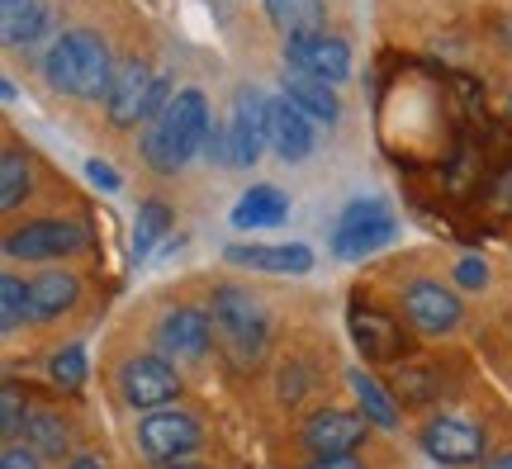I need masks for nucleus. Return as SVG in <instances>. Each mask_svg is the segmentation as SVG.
<instances>
[{"mask_svg": "<svg viewBox=\"0 0 512 469\" xmlns=\"http://www.w3.org/2000/svg\"><path fill=\"white\" fill-rule=\"evenodd\" d=\"M422 451L441 465H475L484 455V432L465 417H432L422 427Z\"/></svg>", "mask_w": 512, "mask_h": 469, "instance_id": "nucleus-14", "label": "nucleus"}, {"mask_svg": "<svg viewBox=\"0 0 512 469\" xmlns=\"http://www.w3.org/2000/svg\"><path fill=\"white\" fill-rule=\"evenodd\" d=\"M351 389H356V398H361V413H366L375 427H384V432H394V427H399V408H394V398L384 394L366 370H351Z\"/></svg>", "mask_w": 512, "mask_h": 469, "instance_id": "nucleus-27", "label": "nucleus"}, {"mask_svg": "<svg viewBox=\"0 0 512 469\" xmlns=\"http://www.w3.org/2000/svg\"><path fill=\"white\" fill-rule=\"evenodd\" d=\"M285 62H290L294 72H309L318 81H328V86L351 76V48H347V38H337V34L294 38V43H285Z\"/></svg>", "mask_w": 512, "mask_h": 469, "instance_id": "nucleus-13", "label": "nucleus"}, {"mask_svg": "<svg viewBox=\"0 0 512 469\" xmlns=\"http://www.w3.org/2000/svg\"><path fill=\"white\" fill-rule=\"evenodd\" d=\"M119 394H124L128 408L157 413L162 403H171V398L181 394V375H176V365L166 361V356H133L119 370Z\"/></svg>", "mask_w": 512, "mask_h": 469, "instance_id": "nucleus-8", "label": "nucleus"}, {"mask_svg": "<svg viewBox=\"0 0 512 469\" xmlns=\"http://www.w3.org/2000/svg\"><path fill=\"white\" fill-rule=\"evenodd\" d=\"M508 114H512V95H508Z\"/></svg>", "mask_w": 512, "mask_h": 469, "instance_id": "nucleus-39", "label": "nucleus"}, {"mask_svg": "<svg viewBox=\"0 0 512 469\" xmlns=\"http://www.w3.org/2000/svg\"><path fill=\"white\" fill-rule=\"evenodd\" d=\"M456 280L465 289H484V285H489V266H484V261H475V256H465V261L456 266Z\"/></svg>", "mask_w": 512, "mask_h": 469, "instance_id": "nucleus-31", "label": "nucleus"}, {"mask_svg": "<svg viewBox=\"0 0 512 469\" xmlns=\"http://www.w3.org/2000/svg\"><path fill=\"white\" fill-rule=\"evenodd\" d=\"M0 469H43V455H34L29 446H5Z\"/></svg>", "mask_w": 512, "mask_h": 469, "instance_id": "nucleus-32", "label": "nucleus"}, {"mask_svg": "<svg viewBox=\"0 0 512 469\" xmlns=\"http://www.w3.org/2000/svg\"><path fill=\"white\" fill-rule=\"evenodd\" d=\"M285 214H290L285 190H275V185H256V190H247V195L238 199V209H233V228H275Z\"/></svg>", "mask_w": 512, "mask_h": 469, "instance_id": "nucleus-21", "label": "nucleus"}, {"mask_svg": "<svg viewBox=\"0 0 512 469\" xmlns=\"http://www.w3.org/2000/svg\"><path fill=\"white\" fill-rule=\"evenodd\" d=\"M91 247V228L76 218H38L5 237L10 261H53V256H76Z\"/></svg>", "mask_w": 512, "mask_h": 469, "instance_id": "nucleus-5", "label": "nucleus"}, {"mask_svg": "<svg viewBox=\"0 0 512 469\" xmlns=\"http://www.w3.org/2000/svg\"><path fill=\"white\" fill-rule=\"evenodd\" d=\"M166 228H171V209H166L162 199H147L143 209H138V228H133V256L143 261V256L166 237Z\"/></svg>", "mask_w": 512, "mask_h": 469, "instance_id": "nucleus-28", "label": "nucleus"}, {"mask_svg": "<svg viewBox=\"0 0 512 469\" xmlns=\"http://www.w3.org/2000/svg\"><path fill=\"white\" fill-rule=\"evenodd\" d=\"M24 323H34V299H29V285L19 275H0V332L15 337Z\"/></svg>", "mask_w": 512, "mask_h": 469, "instance_id": "nucleus-26", "label": "nucleus"}, {"mask_svg": "<svg viewBox=\"0 0 512 469\" xmlns=\"http://www.w3.org/2000/svg\"><path fill=\"white\" fill-rule=\"evenodd\" d=\"M494 204H498V209H508V214H512V162H508V166H503V171H498V176H494Z\"/></svg>", "mask_w": 512, "mask_h": 469, "instance_id": "nucleus-33", "label": "nucleus"}, {"mask_svg": "<svg viewBox=\"0 0 512 469\" xmlns=\"http://www.w3.org/2000/svg\"><path fill=\"white\" fill-rule=\"evenodd\" d=\"M304 469H361V460H356V455H318V460Z\"/></svg>", "mask_w": 512, "mask_h": 469, "instance_id": "nucleus-35", "label": "nucleus"}, {"mask_svg": "<svg viewBox=\"0 0 512 469\" xmlns=\"http://www.w3.org/2000/svg\"><path fill=\"white\" fill-rule=\"evenodd\" d=\"M403 318L418 327L422 337H446L460 323V299L441 280H413L403 289Z\"/></svg>", "mask_w": 512, "mask_h": 469, "instance_id": "nucleus-11", "label": "nucleus"}, {"mask_svg": "<svg viewBox=\"0 0 512 469\" xmlns=\"http://www.w3.org/2000/svg\"><path fill=\"white\" fill-rule=\"evenodd\" d=\"M209 138H214V119H209V100H204V91H176V100H171V109H166L157 124L147 128L143 138V157L162 176H176L195 152H204L209 147Z\"/></svg>", "mask_w": 512, "mask_h": 469, "instance_id": "nucleus-1", "label": "nucleus"}, {"mask_svg": "<svg viewBox=\"0 0 512 469\" xmlns=\"http://www.w3.org/2000/svg\"><path fill=\"white\" fill-rule=\"evenodd\" d=\"M399 237V223L389 218L380 199H361V204H351L347 214L337 218V233H332V252L342 256V261H356V256L366 252H380Z\"/></svg>", "mask_w": 512, "mask_h": 469, "instance_id": "nucleus-6", "label": "nucleus"}, {"mask_svg": "<svg viewBox=\"0 0 512 469\" xmlns=\"http://www.w3.org/2000/svg\"><path fill=\"white\" fill-rule=\"evenodd\" d=\"M48 375H53V384L62 394H76V389L86 384V346H62V351H53Z\"/></svg>", "mask_w": 512, "mask_h": 469, "instance_id": "nucleus-29", "label": "nucleus"}, {"mask_svg": "<svg viewBox=\"0 0 512 469\" xmlns=\"http://www.w3.org/2000/svg\"><path fill=\"white\" fill-rule=\"evenodd\" d=\"M209 342H214V318L200 313V308H171L157 327V351H162L171 365H195L209 356Z\"/></svg>", "mask_w": 512, "mask_h": 469, "instance_id": "nucleus-9", "label": "nucleus"}, {"mask_svg": "<svg viewBox=\"0 0 512 469\" xmlns=\"http://www.w3.org/2000/svg\"><path fill=\"white\" fill-rule=\"evenodd\" d=\"M370 417L366 413H342V408H318V413L304 422L299 441L309 446L313 455H351L361 441H366Z\"/></svg>", "mask_w": 512, "mask_h": 469, "instance_id": "nucleus-12", "label": "nucleus"}, {"mask_svg": "<svg viewBox=\"0 0 512 469\" xmlns=\"http://www.w3.org/2000/svg\"><path fill=\"white\" fill-rule=\"evenodd\" d=\"M280 86H285V100H290L294 109H304L309 119H323V124H332V119H337V95H332L328 81H318V76H309V72H294V67H285Z\"/></svg>", "mask_w": 512, "mask_h": 469, "instance_id": "nucleus-20", "label": "nucleus"}, {"mask_svg": "<svg viewBox=\"0 0 512 469\" xmlns=\"http://www.w3.org/2000/svg\"><path fill=\"white\" fill-rule=\"evenodd\" d=\"M152 91H157V76L143 57H128L124 67L114 72V86L105 95V114L114 128H138L152 109Z\"/></svg>", "mask_w": 512, "mask_h": 469, "instance_id": "nucleus-10", "label": "nucleus"}, {"mask_svg": "<svg viewBox=\"0 0 512 469\" xmlns=\"http://www.w3.org/2000/svg\"><path fill=\"white\" fill-rule=\"evenodd\" d=\"M24 446L43 460H62L72 451V427L62 422V413H48V408H34L29 427H24Z\"/></svg>", "mask_w": 512, "mask_h": 469, "instance_id": "nucleus-23", "label": "nucleus"}, {"mask_svg": "<svg viewBox=\"0 0 512 469\" xmlns=\"http://www.w3.org/2000/svg\"><path fill=\"white\" fill-rule=\"evenodd\" d=\"M479 469H512V451L498 455V460H489V465H479Z\"/></svg>", "mask_w": 512, "mask_h": 469, "instance_id": "nucleus-37", "label": "nucleus"}, {"mask_svg": "<svg viewBox=\"0 0 512 469\" xmlns=\"http://www.w3.org/2000/svg\"><path fill=\"white\" fill-rule=\"evenodd\" d=\"M43 76L48 86L76 100H105L114 86V67H110V48L105 38L91 29H67L62 38H53V48L43 57Z\"/></svg>", "mask_w": 512, "mask_h": 469, "instance_id": "nucleus-2", "label": "nucleus"}, {"mask_svg": "<svg viewBox=\"0 0 512 469\" xmlns=\"http://www.w3.org/2000/svg\"><path fill=\"white\" fill-rule=\"evenodd\" d=\"M223 256L233 261V266H247V271H271V275H304L313 271V252L304 247V242H290V247H242V242H233V247H223Z\"/></svg>", "mask_w": 512, "mask_h": 469, "instance_id": "nucleus-16", "label": "nucleus"}, {"mask_svg": "<svg viewBox=\"0 0 512 469\" xmlns=\"http://www.w3.org/2000/svg\"><path fill=\"white\" fill-rule=\"evenodd\" d=\"M266 5V19H271L275 29L285 34V43L294 38H313V34H328L323 24H328V10H323V0H261Z\"/></svg>", "mask_w": 512, "mask_h": 469, "instance_id": "nucleus-18", "label": "nucleus"}, {"mask_svg": "<svg viewBox=\"0 0 512 469\" xmlns=\"http://www.w3.org/2000/svg\"><path fill=\"white\" fill-rule=\"evenodd\" d=\"M86 176H91L100 190H119V176H114V166H105V162H86Z\"/></svg>", "mask_w": 512, "mask_h": 469, "instance_id": "nucleus-34", "label": "nucleus"}, {"mask_svg": "<svg viewBox=\"0 0 512 469\" xmlns=\"http://www.w3.org/2000/svg\"><path fill=\"white\" fill-rule=\"evenodd\" d=\"M271 147L285 157V162H299L313 152V128L309 114L294 109L290 100H271Z\"/></svg>", "mask_w": 512, "mask_h": 469, "instance_id": "nucleus-17", "label": "nucleus"}, {"mask_svg": "<svg viewBox=\"0 0 512 469\" xmlns=\"http://www.w3.org/2000/svg\"><path fill=\"white\" fill-rule=\"evenodd\" d=\"M394 394H399L403 403H413V408H422V403H432V398L441 394V370H437L432 361L399 365V379H394Z\"/></svg>", "mask_w": 512, "mask_h": 469, "instance_id": "nucleus-25", "label": "nucleus"}, {"mask_svg": "<svg viewBox=\"0 0 512 469\" xmlns=\"http://www.w3.org/2000/svg\"><path fill=\"white\" fill-rule=\"evenodd\" d=\"M204 446V427L181 408H157L138 422V451L157 465H185Z\"/></svg>", "mask_w": 512, "mask_h": 469, "instance_id": "nucleus-4", "label": "nucleus"}, {"mask_svg": "<svg viewBox=\"0 0 512 469\" xmlns=\"http://www.w3.org/2000/svg\"><path fill=\"white\" fill-rule=\"evenodd\" d=\"M67 469H105V460H95V455H76Z\"/></svg>", "mask_w": 512, "mask_h": 469, "instance_id": "nucleus-36", "label": "nucleus"}, {"mask_svg": "<svg viewBox=\"0 0 512 469\" xmlns=\"http://www.w3.org/2000/svg\"><path fill=\"white\" fill-rule=\"evenodd\" d=\"M351 337L361 346V356L375 365L403 356V327H394V318L380 308H351Z\"/></svg>", "mask_w": 512, "mask_h": 469, "instance_id": "nucleus-15", "label": "nucleus"}, {"mask_svg": "<svg viewBox=\"0 0 512 469\" xmlns=\"http://www.w3.org/2000/svg\"><path fill=\"white\" fill-rule=\"evenodd\" d=\"M0 19H5V43H34L38 34H48L53 10L43 0H0Z\"/></svg>", "mask_w": 512, "mask_h": 469, "instance_id": "nucleus-22", "label": "nucleus"}, {"mask_svg": "<svg viewBox=\"0 0 512 469\" xmlns=\"http://www.w3.org/2000/svg\"><path fill=\"white\" fill-rule=\"evenodd\" d=\"M162 469H204V465H190V460H185V465H162Z\"/></svg>", "mask_w": 512, "mask_h": 469, "instance_id": "nucleus-38", "label": "nucleus"}, {"mask_svg": "<svg viewBox=\"0 0 512 469\" xmlns=\"http://www.w3.org/2000/svg\"><path fill=\"white\" fill-rule=\"evenodd\" d=\"M271 143V100L261 95H238V105L223 124V162L228 166H256L261 147Z\"/></svg>", "mask_w": 512, "mask_h": 469, "instance_id": "nucleus-7", "label": "nucleus"}, {"mask_svg": "<svg viewBox=\"0 0 512 469\" xmlns=\"http://www.w3.org/2000/svg\"><path fill=\"white\" fill-rule=\"evenodd\" d=\"M29 185H34V166H29V157H24L19 147H5V157H0V209L15 214L19 204L29 199Z\"/></svg>", "mask_w": 512, "mask_h": 469, "instance_id": "nucleus-24", "label": "nucleus"}, {"mask_svg": "<svg viewBox=\"0 0 512 469\" xmlns=\"http://www.w3.org/2000/svg\"><path fill=\"white\" fill-rule=\"evenodd\" d=\"M209 318H214V332H219L223 351L238 365H252L266 351L271 318H266V308H261V299H256L252 289H238V285L214 289V313Z\"/></svg>", "mask_w": 512, "mask_h": 469, "instance_id": "nucleus-3", "label": "nucleus"}, {"mask_svg": "<svg viewBox=\"0 0 512 469\" xmlns=\"http://www.w3.org/2000/svg\"><path fill=\"white\" fill-rule=\"evenodd\" d=\"M29 299H34V323H57L62 313H72L76 299H81V280L67 271H48L29 285Z\"/></svg>", "mask_w": 512, "mask_h": 469, "instance_id": "nucleus-19", "label": "nucleus"}, {"mask_svg": "<svg viewBox=\"0 0 512 469\" xmlns=\"http://www.w3.org/2000/svg\"><path fill=\"white\" fill-rule=\"evenodd\" d=\"M29 398H24V389H19L15 379L0 389V432H5V441L15 446L19 436H24V427H29Z\"/></svg>", "mask_w": 512, "mask_h": 469, "instance_id": "nucleus-30", "label": "nucleus"}]
</instances>
